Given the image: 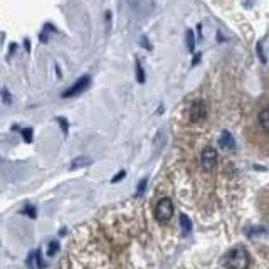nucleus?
Wrapping results in <instances>:
<instances>
[{"label": "nucleus", "mask_w": 269, "mask_h": 269, "mask_svg": "<svg viewBox=\"0 0 269 269\" xmlns=\"http://www.w3.org/2000/svg\"><path fill=\"white\" fill-rule=\"evenodd\" d=\"M227 267L229 269H247L249 264H251V257L246 249H232L227 256Z\"/></svg>", "instance_id": "f257e3e1"}, {"label": "nucleus", "mask_w": 269, "mask_h": 269, "mask_svg": "<svg viewBox=\"0 0 269 269\" xmlns=\"http://www.w3.org/2000/svg\"><path fill=\"white\" fill-rule=\"evenodd\" d=\"M172 215H173V204H172V200L170 199H162L157 204V207H155V217H157V220L158 222H168L170 219H172Z\"/></svg>", "instance_id": "f03ea898"}, {"label": "nucleus", "mask_w": 269, "mask_h": 269, "mask_svg": "<svg viewBox=\"0 0 269 269\" xmlns=\"http://www.w3.org/2000/svg\"><path fill=\"white\" fill-rule=\"evenodd\" d=\"M89 84H91V76L89 74H84L78 79L76 83L73 84L69 89H66L63 93V98H74V96H79L81 93H84L86 89L89 88Z\"/></svg>", "instance_id": "7ed1b4c3"}, {"label": "nucleus", "mask_w": 269, "mask_h": 269, "mask_svg": "<svg viewBox=\"0 0 269 269\" xmlns=\"http://www.w3.org/2000/svg\"><path fill=\"white\" fill-rule=\"evenodd\" d=\"M217 165V152L212 146H207V148L200 155V167L205 170V172H212Z\"/></svg>", "instance_id": "20e7f679"}, {"label": "nucleus", "mask_w": 269, "mask_h": 269, "mask_svg": "<svg viewBox=\"0 0 269 269\" xmlns=\"http://www.w3.org/2000/svg\"><path fill=\"white\" fill-rule=\"evenodd\" d=\"M190 120L193 123H197V121H202L204 118L207 116V106L204 101H193L192 106H190Z\"/></svg>", "instance_id": "39448f33"}, {"label": "nucleus", "mask_w": 269, "mask_h": 269, "mask_svg": "<svg viewBox=\"0 0 269 269\" xmlns=\"http://www.w3.org/2000/svg\"><path fill=\"white\" fill-rule=\"evenodd\" d=\"M219 143L222 146L224 150H234L235 148V140L232 133H229L227 130H224L222 133H220V138H219Z\"/></svg>", "instance_id": "423d86ee"}, {"label": "nucleus", "mask_w": 269, "mask_h": 269, "mask_svg": "<svg viewBox=\"0 0 269 269\" xmlns=\"http://www.w3.org/2000/svg\"><path fill=\"white\" fill-rule=\"evenodd\" d=\"M93 160L89 157H76L71 162V168L73 170H78V168H83V167H88V165H91Z\"/></svg>", "instance_id": "0eeeda50"}, {"label": "nucleus", "mask_w": 269, "mask_h": 269, "mask_svg": "<svg viewBox=\"0 0 269 269\" xmlns=\"http://www.w3.org/2000/svg\"><path fill=\"white\" fill-rule=\"evenodd\" d=\"M185 44H187L188 53H193V51H195V34H193L192 29L185 31Z\"/></svg>", "instance_id": "6e6552de"}, {"label": "nucleus", "mask_w": 269, "mask_h": 269, "mask_svg": "<svg viewBox=\"0 0 269 269\" xmlns=\"http://www.w3.org/2000/svg\"><path fill=\"white\" fill-rule=\"evenodd\" d=\"M135 71H136V81L140 84H143L146 81V76H145V69H143V66H141L140 59H135Z\"/></svg>", "instance_id": "1a4fd4ad"}, {"label": "nucleus", "mask_w": 269, "mask_h": 269, "mask_svg": "<svg viewBox=\"0 0 269 269\" xmlns=\"http://www.w3.org/2000/svg\"><path fill=\"white\" fill-rule=\"evenodd\" d=\"M257 120H259V125H261V128L264 131H267L269 130V110H261V113H259V116H257Z\"/></svg>", "instance_id": "9d476101"}, {"label": "nucleus", "mask_w": 269, "mask_h": 269, "mask_svg": "<svg viewBox=\"0 0 269 269\" xmlns=\"http://www.w3.org/2000/svg\"><path fill=\"white\" fill-rule=\"evenodd\" d=\"M180 224H182V230H183V234H188L190 232V229H192V222H190V219L185 215V214H182L180 215Z\"/></svg>", "instance_id": "9b49d317"}, {"label": "nucleus", "mask_w": 269, "mask_h": 269, "mask_svg": "<svg viewBox=\"0 0 269 269\" xmlns=\"http://www.w3.org/2000/svg\"><path fill=\"white\" fill-rule=\"evenodd\" d=\"M51 27H53V26H49V24H47V26L44 27V29H42L41 31V34H39V41L42 42V44H47V42H49V29H51Z\"/></svg>", "instance_id": "f8f14e48"}, {"label": "nucleus", "mask_w": 269, "mask_h": 269, "mask_svg": "<svg viewBox=\"0 0 269 269\" xmlns=\"http://www.w3.org/2000/svg\"><path fill=\"white\" fill-rule=\"evenodd\" d=\"M59 249H61V246H59V240H51L49 242V256H54L56 252H59Z\"/></svg>", "instance_id": "ddd939ff"}, {"label": "nucleus", "mask_w": 269, "mask_h": 269, "mask_svg": "<svg viewBox=\"0 0 269 269\" xmlns=\"http://www.w3.org/2000/svg\"><path fill=\"white\" fill-rule=\"evenodd\" d=\"M21 133H22V136H24V140H26L27 143H31L32 136H34V133H32V128H24V130H21Z\"/></svg>", "instance_id": "4468645a"}, {"label": "nucleus", "mask_w": 269, "mask_h": 269, "mask_svg": "<svg viewBox=\"0 0 269 269\" xmlns=\"http://www.w3.org/2000/svg\"><path fill=\"white\" fill-rule=\"evenodd\" d=\"M0 94H2V100H4V103H6V105H11V103H12V96H11V93H9L6 88H2V89H0Z\"/></svg>", "instance_id": "2eb2a0df"}, {"label": "nucleus", "mask_w": 269, "mask_h": 269, "mask_svg": "<svg viewBox=\"0 0 269 269\" xmlns=\"http://www.w3.org/2000/svg\"><path fill=\"white\" fill-rule=\"evenodd\" d=\"M256 51H257V56H259V59H261V63L266 64V54H264V51H262V42H257Z\"/></svg>", "instance_id": "dca6fc26"}, {"label": "nucleus", "mask_w": 269, "mask_h": 269, "mask_svg": "<svg viewBox=\"0 0 269 269\" xmlns=\"http://www.w3.org/2000/svg\"><path fill=\"white\" fill-rule=\"evenodd\" d=\"M58 123L61 125V128H63L64 133H68V128H69L68 120H66V118H63V116H59V118H58Z\"/></svg>", "instance_id": "f3484780"}, {"label": "nucleus", "mask_w": 269, "mask_h": 269, "mask_svg": "<svg viewBox=\"0 0 269 269\" xmlns=\"http://www.w3.org/2000/svg\"><path fill=\"white\" fill-rule=\"evenodd\" d=\"M126 177V172L125 170H121V172H118L115 177H113V180H111V183H116V182H120V180H123V178Z\"/></svg>", "instance_id": "a211bd4d"}, {"label": "nucleus", "mask_w": 269, "mask_h": 269, "mask_svg": "<svg viewBox=\"0 0 269 269\" xmlns=\"http://www.w3.org/2000/svg\"><path fill=\"white\" fill-rule=\"evenodd\" d=\"M145 187H146V178H143V180H141V182L138 183V190H136V197H140L141 193H143Z\"/></svg>", "instance_id": "6ab92c4d"}, {"label": "nucleus", "mask_w": 269, "mask_h": 269, "mask_svg": "<svg viewBox=\"0 0 269 269\" xmlns=\"http://www.w3.org/2000/svg\"><path fill=\"white\" fill-rule=\"evenodd\" d=\"M141 46L145 47V49H148V51H152V44H150V41L146 39V36H141Z\"/></svg>", "instance_id": "aec40b11"}, {"label": "nucleus", "mask_w": 269, "mask_h": 269, "mask_svg": "<svg viewBox=\"0 0 269 269\" xmlns=\"http://www.w3.org/2000/svg\"><path fill=\"white\" fill-rule=\"evenodd\" d=\"M34 257L37 259V267H44L46 264H44V261H42V257H41V252H34Z\"/></svg>", "instance_id": "412c9836"}, {"label": "nucleus", "mask_w": 269, "mask_h": 269, "mask_svg": "<svg viewBox=\"0 0 269 269\" xmlns=\"http://www.w3.org/2000/svg\"><path fill=\"white\" fill-rule=\"evenodd\" d=\"M26 214H29L31 217H36V209L32 205H27L26 207Z\"/></svg>", "instance_id": "4be33fe9"}, {"label": "nucleus", "mask_w": 269, "mask_h": 269, "mask_svg": "<svg viewBox=\"0 0 269 269\" xmlns=\"http://www.w3.org/2000/svg\"><path fill=\"white\" fill-rule=\"evenodd\" d=\"M105 17H106V29H108V31H110V27H111V12H110V11H108Z\"/></svg>", "instance_id": "5701e85b"}, {"label": "nucleus", "mask_w": 269, "mask_h": 269, "mask_svg": "<svg viewBox=\"0 0 269 269\" xmlns=\"http://www.w3.org/2000/svg\"><path fill=\"white\" fill-rule=\"evenodd\" d=\"M200 58H202V54H195V56H193L192 66H197V64H199V61H200Z\"/></svg>", "instance_id": "b1692460"}, {"label": "nucleus", "mask_w": 269, "mask_h": 269, "mask_svg": "<svg viewBox=\"0 0 269 269\" xmlns=\"http://www.w3.org/2000/svg\"><path fill=\"white\" fill-rule=\"evenodd\" d=\"M27 264H29V266H34V252H31V256L27 257Z\"/></svg>", "instance_id": "393cba45"}, {"label": "nucleus", "mask_w": 269, "mask_h": 269, "mask_svg": "<svg viewBox=\"0 0 269 269\" xmlns=\"http://www.w3.org/2000/svg\"><path fill=\"white\" fill-rule=\"evenodd\" d=\"M24 46H26V49H27V51H31V41H29V39L24 41Z\"/></svg>", "instance_id": "a878e982"}, {"label": "nucleus", "mask_w": 269, "mask_h": 269, "mask_svg": "<svg viewBox=\"0 0 269 269\" xmlns=\"http://www.w3.org/2000/svg\"><path fill=\"white\" fill-rule=\"evenodd\" d=\"M17 49V44H16V42H14V44L11 46V53H14V51H16Z\"/></svg>", "instance_id": "bb28decb"}]
</instances>
